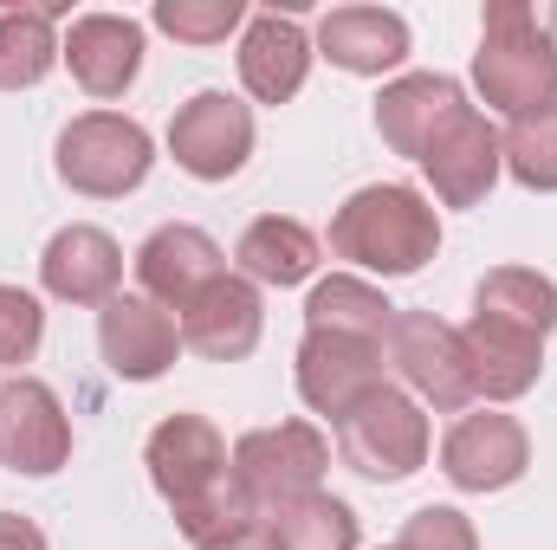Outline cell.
I'll list each match as a JSON object with an SVG mask.
<instances>
[{
	"label": "cell",
	"mask_w": 557,
	"mask_h": 550,
	"mask_svg": "<svg viewBox=\"0 0 557 550\" xmlns=\"http://www.w3.org/2000/svg\"><path fill=\"white\" fill-rule=\"evenodd\" d=\"M532 466V440L512 414L499 409H480V414H460L441 440V473L460 486V492H506L519 486Z\"/></svg>",
	"instance_id": "cell-12"
},
{
	"label": "cell",
	"mask_w": 557,
	"mask_h": 550,
	"mask_svg": "<svg viewBox=\"0 0 557 550\" xmlns=\"http://www.w3.org/2000/svg\"><path fill=\"white\" fill-rule=\"evenodd\" d=\"M389 324H396V304L357 273L318 278L311 298H305V330H344V337H376V343H389Z\"/></svg>",
	"instance_id": "cell-23"
},
{
	"label": "cell",
	"mask_w": 557,
	"mask_h": 550,
	"mask_svg": "<svg viewBox=\"0 0 557 550\" xmlns=\"http://www.w3.org/2000/svg\"><path fill=\"white\" fill-rule=\"evenodd\" d=\"M324 466H331V440L311 421H278L234 440V492L247 518H278L285 505L324 492Z\"/></svg>",
	"instance_id": "cell-4"
},
{
	"label": "cell",
	"mask_w": 557,
	"mask_h": 550,
	"mask_svg": "<svg viewBox=\"0 0 557 550\" xmlns=\"http://www.w3.org/2000/svg\"><path fill=\"white\" fill-rule=\"evenodd\" d=\"M72 460V421L65 402L39 383V376H13L0 383V466L46 479Z\"/></svg>",
	"instance_id": "cell-13"
},
{
	"label": "cell",
	"mask_w": 557,
	"mask_h": 550,
	"mask_svg": "<svg viewBox=\"0 0 557 550\" xmlns=\"http://www.w3.org/2000/svg\"><path fill=\"white\" fill-rule=\"evenodd\" d=\"M467 111L473 104H467V91L447 72H409V78L383 85V98H376V137L389 142L396 155L421 162L428 142L441 137L454 117H467Z\"/></svg>",
	"instance_id": "cell-16"
},
{
	"label": "cell",
	"mask_w": 557,
	"mask_h": 550,
	"mask_svg": "<svg viewBox=\"0 0 557 550\" xmlns=\"http://www.w3.org/2000/svg\"><path fill=\"white\" fill-rule=\"evenodd\" d=\"M389 370L409 383V396L441 414H460L473 402V370H467V343L460 324L434 317V311H396L389 324Z\"/></svg>",
	"instance_id": "cell-7"
},
{
	"label": "cell",
	"mask_w": 557,
	"mask_h": 550,
	"mask_svg": "<svg viewBox=\"0 0 557 550\" xmlns=\"http://www.w3.org/2000/svg\"><path fill=\"white\" fill-rule=\"evenodd\" d=\"M169 155L175 168H188L195 182H227L247 168L253 155V111L227 91H195L175 124H169Z\"/></svg>",
	"instance_id": "cell-9"
},
{
	"label": "cell",
	"mask_w": 557,
	"mask_h": 550,
	"mask_svg": "<svg viewBox=\"0 0 557 550\" xmlns=\"http://www.w3.org/2000/svg\"><path fill=\"white\" fill-rule=\"evenodd\" d=\"M149 20L182 46H221L234 26H247V0H156Z\"/></svg>",
	"instance_id": "cell-28"
},
{
	"label": "cell",
	"mask_w": 557,
	"mask_h": 550,
	"mask_svg": "<svg viewBox=\"0 0 557 550\" xmlns=\"http://www.w3.org/2000/svg\"><path fill=\"white\" fill-rule=\"evenodd\" d=\"M195 550H278V532L267 518H240V525H221L214 538H201Z\"/></svg>",
	"instance_id": "cell-31"
},
{
	"label": "cell",
	"mask_w": 557,
	"mask_h": 550,
	"mask_svg": "<svg viewBox=\"0 0 557 550\" xmlns=\"http://www.w3.org/2000/svg\"><path fill=\"white\" fill-rule=\"evenodd\" d=\"M460 343H467L473 396H486V402H519L545 370V337H532L506 317H486V311H473L460 324Z\"/></svg>",
	"instance_id": "cell-18"
},
{
	"label": "cell",
	"mask_w": 557,
	"mask_h": 550,
	"mask_svg": "<svg viewBox=\"0 0 557 550\" xmlns=\"http://www.w3.org/2000/svg\"><path fill=\"white\" fill-rule=\"evenodd\" d=\"M0 550H46V532L20 512H0Z\"/></svg>",
	"instance_id": "cell-32"
},
{
	"label": "cell",
	"mask_w": 557,
	"mask_h": 550,
	"mask_svg": "<svg viewBox=\"0 0 557 550\" xmlns=\"http://www.w3.org/2000/svg\"><path fill=\"white\" fill-rule=\"evenodd\" d=\"M473 85L506 117L552 111L557 104V13H539L525 0H486Z\"/></svg>",
	"instance_id": "cell-2"
},
{
	"label": "cell",
	"mask_w": 557,
	"mask_h": 550,
	"mask_svg": "<svg viewBox=\"0 0 557 550\" xmlns=\"http://www.w3.org/2000/svg\"><path fill=\"white\" fill-rule=\"evenodd\" d=\"M473 311L486 317H506L532 337H552L557 330V285L532 266H493V273L473 285Z\"/></svg>",
	"instance_id": "cell-25"
},
{
	"label": "cell",
	"mask_w": 557,
	"mask_h": 550,
	"mask_svg": "<svg viewBox=\"0 0 557 550\" xmlns=\"http://www.w3.org/2000/svg\"><path fill=\"white\" fill-rule=\"evenodd\" d=\"M175 324H182V350H195V357H208V363H240V357L260 350V330H267L260 285L240 278V273L208 278V285L175 311Z\"/></svg>",
	"instance_id": "cell-11"
},
{
	"label": "cell",
	"mask_w": 557,
	"mask_h": 550,
	"mask_svg": "<svg viewBox=\"0 0 557 550\" xmlns=\"http://www.w3.org/2000/svg\"><path fill=\"white\" fill-rule=\"evenodd\" d=\"M149 162H156V142L137 117H117V111H85L59 130L52 149V168L72 195H91V201H117L149 182Z\"/></svg>",
	"instance_id": "cell-5"
},
{
	"label": "cell",
	"mask_w": 557,
	"mask_h": 550,
	"mask_svg": "<svg viewBox=\"0 0 557 550\" xmlns=\"http://www.w3.org/2000/svg\"><path fill=\"white\" fill-rule=\"evenodd\" d=\"M331 253L383 278H409L441 253V214L409 182H370L331 214Z\"/></svg>",
	"instance_id": "cell-3"
},
{
	"label": "cell",
	"mask_w": 557,
	"mask_h": 550,
	"mask_svg": "<svg viewBox=\"0 0 557 550\" xmlns=\"http://www.w3.org/2000/svg\"><path fill=\"white\" fill-rule=\"evenodd\" d=\"M389 550H403V545H389Z\"/></svg>",
	"instance_id": "cell-33"
},
{
	"label": "cell",
	"mask_w": 557,
	"mask_h": 550,
	"mask_svg": "<svg viewBox=\"0 0 557 550\" xmlns=\"http://www.w3.org/2000/svg\"><path fill=\"white\" fill-rule=\"evenodd\" d=\"M221 273H227V253H221L201 227H182V221L156 227V234L137 247L143 298H156V304H169V311H182L208 278H221Z\"/></svg>",
	"instance_id": "cell-21"
},
{
	"label": "cell",
	"mask_w": 557,
	"mask_h": 550,
	"mask_svg": "<svg viewBox=\"0 0 557 550\" xmlns=\"http://www.w3.org/2000/svg\"><path fill=\"white\" fill-rule=\"evenodd\" d=\"M337 453H344L350 473H363L376 486H396V479L421 473V460H428V414L409 389L389 383L337 421Z\"/></svg>",
	"instance_id": "cell-6"
},
{
	"label": "cell",
	"mask_w": 557,
	"mask_h": 550,
	"mask_svg": "<svg viewBox=\"0 0 557 550\" xmlns=\"http://www.w3.org/2000/svg\"><path fill=\"white\" fill-rule=\"evenodd\" d=\"M59 52L85 98H124L143 72V26L131 13H78Z\"/></svg>",
	"instance_id": "cell-17"
},
{
	"label": "cell",
	"mask_w": 557,
	"mask_h": 550,
	"mask_svg": "<svg viewBox=\"0 0 557 550\" xmlns=\"http://www.w3.org/2000/svg\"><path fill=\"white\" fill-rule=\"evenodd\" d=\"M39 285L59 298V304H111L117 298V285H124V247L104 234V227H85V221H72V227H59L52 240H46V253H39Z\"/></svg>",
	"instance_id": "cell-15"
},
{
	"label": "cell",
	"mask_w": 557,
	"mask_h": 550,
	"mask_svg": "<svg viewBox=\"0 0 557 550\" xmlns=\"http://www.w3.org/2000/svg\"><path fill=\"white\" fill-rule=\"evenodd\" d=\"M389 389V343L344 337V330H305L298 343V396L311 414H331V427L357 402Z\"/></svg>",
	"instance_id": "cell-8"
},
{
	"label": "cell",
	"mask_w": 557,
	"mask_h": 550,
	"mask_svg": "<svg viewBox=\"0 0 557 550\" xmlns=\"http://www.w3.org/2000/svg\"><path fill=\"white\" fill-rule=\"evenodd\" d=\"M499 168H506L499 130H493L480 111L454 117L441 137L428 142V155H421V175H428V188H434L441 208H473V201H486L493 182H499Z\"/></svg>",
	"instance_id": "cell-14"
},
{
	"label": "cell",
	"mask_w": 557,
	"mask_h": 550,
	"mask_svg": "<svg viewBox=\"0 0 557 550\" xmlns=\"http://www.w3.org/2000/svg\"><path fill=\"white\" fill-rule=\"evenodd\" d=\"M39 337H46V311L33 291L20 285H0V363H33L39 357Z\"/></svg>",
	"instance_id": "cell-29"
},
{
	"label": "cell",
	"mask_w": 557,
	"mask_h": 550,
	"mask_svg": "<svg viewBox=\"0 0 557 550\" xmlns=\"http://www.w3.org/2000/svg\"><path fill=\"white\" fill-rule=\"evenodd\" d=\"M65 7H7L0 13V91H33V85H46V72L65 59L59 46V33H52V20H59Z\"/></svg>",
	"instance_id": "cell-24"
},
{
	"label": "cell",
	"mask_w": 557,
	"mask_h": 550,
	"mask_svg": "<svg viewBox=\"0 0 557 550\" xmlns=\"http://www.w3.org/2000/svg\"><path fill=\"white\" fill-rule=\"evenodd\" d=\"M143 466H149V486L162 492V505L175 512V525L195 545L214 538L221 525L247 518V505L234 492V453H227V440L208 414L156 421V434L143 440Z\"/></svg>",
	"instance_id": "cell-1"
},
{
	"label": "cell",
	"mask_w": 557,
	"mask_h": 550,
	"mask_svg": "<svg viewBox=\"0 0 557 550\" xmlns=\"http://www.w3.org/2000/svg\"><path fill=\"white\" fill-rule=\"evenodd\" d=\"M409 20L389 7H331L318 20V52L350 78H383L409 59Z\"/></svg>",
	"instance_id": "cell-19"
},
{
	"label": "cell",
	"mask_w": 557,
	"mask_h": 550,
	"mask_svg": "<svg viewBox=\"0 0 557 550\" xmlns=\"http://www.w3.org/2000/svg\"><path fill=\"white\" fill-rule=\"evenodd\" d=\"M98 350H104V370L117 383H156L182 357V324L169 304H156L143 291H117L98 311Z\"/></svg>",
	"instance_id": "cell-10"
},
{
	"label": "cell",
	"mask_w": 557,
	"mask_h": 550,
	"mask_svg": "<svg viewBox=\"0 0 557 550\" xmlns=\"http://www.w3.org/2000/svg\"><path fill=\"white\" fill-rule=\"evenodd\" d=\"M403 550H480L473 538V518L467 512H454V505H421L409 512V525H403Z\"/></svg>",
	"instance_id": "cell-30"
},
{
	"label": "cell",
	"mask_w": 557,
	"mask_h": 550,
	"mask_svg": "<svg viewBox=\"0 0 557 550\" xmlns=\"http://www.w3.org/2000/svg\"><path fill=\"white\" fill-rule=\"evenodd\" d=\"M234 260H240V278H253V285H305V278L318 273L324 247H318V234H311L305 221H292V214H260V221L240 234Z\"/></svg>",
	"instance_id": "cell-22"
},
{
	"label": "cell",
	"mask_w": 557,
	"mask_h": 550,
	"mask_svg": "<svg viewBox=\"0 0 557 550\" xmlns=\"http://www.w3.org/2000/svg\"><path fill=\"white\" fill-rule=\"evenodd\" d=\"M506 155V175L532 195H557V104L552 111H532V117H512V130L499 137Z\"/></svg>",
	"instance_id": "cell-27"
},
{
	"label": "cell",
	"mask_w": 557,
	"mask_h": 550,
	"mask_svg": "<svg viewBox=\"0 0 557 550\" xmlns=\"http://www.w3.org/2000/svg\"><path fill=\"white\" fill-rule=\"evenodd\" d=\"M267 525L278 532V550H357V512L331 492H311V499L285 505Z\"/></svg>",
	"instance_id": "cell-26"
},
{
	"label": "cell",
	"mask_w": 557,
	"mask_h": 550,
	"mask_svg": "<svg viewBox=\"0 0 557 550\" xmlns=\"http://www.w3.org/2000/svg\"><path fill=\"white\" fill-rule=\"evenodd\" d=\"M311 59H318V46L292 13H253L247 33H240V85L260 104L298 98L305 78H311Z\"/></svg>",
	"instance_id": "cell-20"
}]
</instances>
